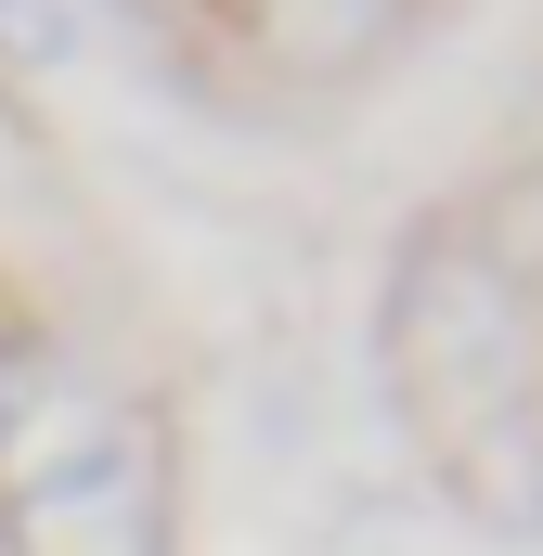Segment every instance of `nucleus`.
Masks as SVG:
<instances>
[{"label":"nucleus","instance_id":"nucleus-1","mask_svg":"<svg viewBox=\"0 0 543 556\" xmlns=\"http://www.w3.org/2000/svg\"><path fill=\"white\" fill-rule=\"evenodd\" d=\"M389 376H402L414 427L492 492V453L518 479V518H543V440H531V337H518V298L479 273V260H427L402 285V324H389Z\"/></svg>","mask_w":543,"mask_h":556},{"label":"nucleus","instance_id":"nucleus-2","mask_svg":"<svg viewBox=\"0 0 543 556\" xmlns=\"http://www.w3.org/2000/svg\"><path fill=\"white\" fill-rule=\"evenodd\" d=\"M168 427L155 415H91L39 440L0 479V544L13 556H168Z\"/></svg>","mask_w":543,"mask_h":556},{"label":"nucleus","instance_id":"nucleus-3","mask_svg":"<svg viewBox=\"0 0 543 556\" xmlns=\"http://www.w3.org/2000/svg\"><path fill=\"white\" fill-rule=\"evenodd\" d=\"M0 52H13V65H65V52H78L65 0H0Z\"/></svg>","mask_w":543,"mask_h":556}]
</instances>
